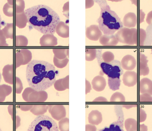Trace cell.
<instances>
[{"instance_id": "1", "label": "cell", "mask_w": 152, "mask_h": 131, "mask_svg": "<svg viewBox=\"0 0 152 131\" xmlns=\"http://www.w3.org/2000/svg\"><path fill=\"white\" fill-rule=\"evenodd\" d=\"M56 75L54 66L47 62L34 60L27 66V80L30 88L36 91H45L52 86Z\"/></svg>"}, {"instance_id": "2", "label": "cell", "mask_w": 152, "mask_h": 131, "mask_svg": "<svg viewBox=\"0 0 152 131\" xmlns=\"http://www.w3.org/2000/svg\"><path fill=\"white\" fill-rule=\"evenodd\" d=\"M25 13L29 24L44 35H53L56 26L61 21L58 15L53 10L43 4L28 8Z\"/></svg>"}, {"instance_id": "3", "label": "cell", "mask_w": 152, "mask_h": 131, "mask_svg": "<svg viewBox=\"0 0 152 131\" xmlns=\"http://www.w3.org/2000/svg\"><path fill=\"white\" fill-rule=\"evenodd\" d=\"M101 8L100 16L97 22L100 30L105 35H113L123 28V24L117 13L112 10L104 0L95 1Z\"/></svg>"}, {"instance_id": "4", "label": "cell", "mask_w": 152, "mask_h": 131, "mask_svg": "<svg viewBox=\"0 0 152 131\" xmlns=\"http://www.w3.org/2000/svg\"><path fill=\"white\" fill-rule=\"evenodd\" d=\"M96 57L98 64L102 71L108 76V85L112 90L119 89L121 85L120 76L123 74V70L121 63L118 60H113L109 63L104 62L102 60V50H96Z\"/></svg>"}, {"instance_id": "5", "label": "cell", "mask_w": 152, "mask_h": 131, "mask_svg": "<svg viewBox=\"0 0 152 131\" xmlns=\"http://www.w3.org/2000/svg\"><path fill=\"white\" fill-rule=\"evenodd\" d=\"M27 131H59L57 124L46 115L37 116L29 125Z\"/></svg>"}, {"instance_id": "6", "label": "cell", "mask_w": 152, "mask_h": 131, "mask_svg": "<svg viewBox=\"0 0 152 131\" xmlns=\"http://www.w3.org/2000/svg\"><path fill=\"white\" fill-rule=\"evenodd\" d=\"M118 42L128 45L137 44V31L136 29L123 28L115 35Z\"/></svg>"}, {"instance_id": "7", "label": "cell", "mask_w": 152, "mask_h": 131, "mask_svg": "<svg viewBox=\"0 0 152 131\" xmlns=\"http://www.w3.org/2000/svg\"><path fill=\"white\" fill-rule=\"evenodd\" d=\"M48 110L53 118L58 121L66 117V112L63 105H48Z\"/></svg>"}, {"instance_id": "8", "label": "cell", "mask_w": 152, "mask_h": 131, "mask_svg": "<svg viewBox=\"0 0 152 131\" xmlns=\"http://www.w3.org/2000/svg\"><path fill=\"white\" fill-rule=\"evenodd\" d=\"M86 36L89 40L96 41L102 36V32L97 25H91L86 29Z\"/></svg>"}, {"instance_id": "9", "label": "cell", "mask_w": 152, "mask_h": 131, "mask_svg": "<svg viewBox=\"0 0 152 131\" xmlns=\"http://www.w3.org/2000/svg\"><path fill=\"white\" fill-rule=\"evenodd\" d=\"M124 84L128 87H131L135 85L137 82V74L134 71H128L123 76Z\"/></svg>"}, {"instance_id": "10", "label": "cell", "mask_w": 152, "mask_h": 131, "mask_svg": "<svg viewBox=\"0 0 152 131\" xmlns=\"http://www.w3.org/2000/svg\"><path fill=\"white\" fill-rule=\"evenodd\" d=\"M136 65V60L132 55L124 56L121 61V67L127 71H132L134 69Z\"/></svg>"}, {"instance_id": "11", "label": "cell", "mask_w": 152, "mask_h": 131, "mask_svg": "<svg viewBox=\"0 0 152 131\" xmlns=\"http://www.w3.org/2000/svg\"><path fill=\"white\" fill-rule=\"evenodd\" d=\"M40 43L42 46H54L58 44V39L53 35H44L40 38Z\"/></svg>"}, {"instance_id": "12", "label": "cell", "mask_w": 152, "mask_h": 131, "mask_svg": "<svg viewBox=\"0 0 152 131\" xmlns=\"http://www.w3.org/2000/svg\"><path fill=\"white\" fill-rule=\"evenodd\" d=\"M92 85L93 89L96 91H102L105 89L106 86V80L101 75L96 76L93 79L92 81Z\"/></svg>"}, {"instance_id": "13", "label": "cell", "mask_w": 152, "mask_h": 131, "mask_svg": "<svg viewBox=\"0 0 152 131\" xmlns=\"http://www.w3.org/2000/svg\"><path fill=\"white\" fill-rule=\"evenodd\" d=\"M99 42L104 46H114L117 45L118 41L114 35H102L99 39Z\"/></svg>"}, {"instance_id": "14", "label": "cell", "mask_w": 152, "mask_h": 131, "mask_svg": "<svg viewBox=\"0 0 152 131\" xmlns=\"http://www.w3.org/2000/svg\"><path fill=\"white\" fill-rule=\"evenodd\" d=\"M140 91L142 94L152 96V81L148 78L142 79L140 82Z\"/></svg>"}, {"instance_id": "15", "label": "cell", "mask_w": 152, "mask_h": 131, "mask_svg": "<svg viewBox=\"0 0 152 131\" xmlns=\"http://www.w3.org/2000/svg\"><path fill=\"white\" fill-rule=\"evenodd\" d=\"M88 122L94 125H98L102 121V116L98 110H93L88 115Z\"/></svg>"}, {"instance_id": "16", "label": "cell", "mask_w": 152, "mask_h": 131, "mask_svg": "<svg viewBox=\"0 0 152 131\" xmlns=\"http://www.w3.org/2000/svg\"><path fill=\"white\" fill-rule=\"evenodd\" d=\"M137 23L136 15L133 13H127L123 19V25L128 28L134 27Z\"/></svg>"}, {"instance_id": "17", "label": "cell", "mask_w": 152, "mask_h": 131, "mask_svg": "<svg viewBox=\"0 0 152 131\" xmlns=\"http://www.w3.org/2000/svg\"><path fill=\"white\" fill-rule=\"evenodd\" d=\"M55 32L63 38L69 37V26L63 21H60L57 25Z\"/></svg>"}, {"instance_id": "18", "label": "cell", "mask_w": 152, "mask_h": 131, "mask_svg": "<svg viewBox=\"0 0 152 131\" xmlns=\"http://www.w3.org/2000/svg\"><path fill=\"white\" fill-rule=\"evenodd\" d=\"M54 87L58 91H63L69 89V75L63 79L56 80L54 84Z\"/></svg>"}, {"instance_id": "19", "label": "cell", "mask_w": 152, "mask_h": 131, "mask_svg": "<svg viewBox=\"0 0 152 131\" xmlns=\"http://www.w3.org/2000/svg\"><path fill=\"white\" fill-rule=\"evenodd\" d=\"M148 60H147V57L144 54H140V62H139V71L140 74L141 75H148L149 74L150 70L147 65Z\"/></svg>"}, {"instance_id": "20", "label": "cell", "mask_w": 152, "mask_h": 131, "mask_svg": "<svg viewBox=\"0 0 152 131\" xmlns=\"http://www.w3.org/2000/svg\"><path fill=\"white\" fill-rule=\"evenodd\" d=\"M99 131H124L123 130V117L122 116L119 117L118 120L111 124L109 128H104Z\"/></svg>"}, {"instance_id": "21", "label": "cell", "mask_w": 152, "mask_h": 131, "mask_svg": "<svg viewBox=\"0 0 152 131\" xmlns=\"http://www.w3.org/2000/svg\"><path fill=\"white\" fill-rule=\"evenodd\" d=\"M32 101L35 102H45L48 98V94L45 91H34L32 93Z\"/></svg>"}, {"instance_id": "22", "label": "cell", "mask_w": 152, "mask_h": 131, "mask_svg": "<svg viewBox=\"0 0 152 131\" xmlns=\"http://www.w3.org/2000/svg\"><path fill=\"white\" fill-rule=\"evenodd\" d=\"M27 22H28V20L25 12L16 14V24L18 27L20 29L24 28L26 26Z\"/></svg>"}, {"instance_id": "23", "label": "cell", "mask_w": 152, "mask_h": 131, "mask_svg": "<svg viewBox=\"0 0 152 131\" xmlns=\"http://www.w3.org/2000/svg\"><path fill=\"white\" fill-rule=\"evenodd\" d=\"M3 76L6 82H8L9 79V83H12V74H13V65H7L3 69Z\"/></svg>"}, {"instance_id": "24", "label": "cell", "mask_w": 152, "mask_h": 131, "mask_svg": "<svg viewBox=\"0 0 152 131\" xmlns=\"http://www.w3.org/2000/svg\"><path fill=\"white\" fill-rule=\"evenodd\" d=\"M125 125L127 131H137V123L136 121L134 119L126 120Z\"/></svg>"}, {"instance_id": "25", "label": "cell", "mask_w": 152, "mask_h": 131, "mask_svg": "<svg viewBox=\"0 0 152 131\" xmlns=\"http://www.w3.org/2000/svg\"><path fill=\"white\" fill-rule=\"evenodd\" d=\"M3 33L6 38L13 39V24L8 23L2 29Z\"/></svg>"}, {"instance_id": "26", "label": "cell", "mask_w": 152, "mask_h": 131, "mask_svg": "<svg viewBox=\"0 0 152 131\" xmlns=\"http://www.w3.org/2000/svg\"><path fill=\"white\" fill-rule=\"evenodd\" d=\"M54 56L59 60H64L67 58V50L66 49H53Z\"/></svg>"}, {"instance_id": "27", "label": "cell", "mask_w": 152, "mask_h": 131, "mask_svg": "<svg viewBox=\"0 0 152 131\" xmlns=\"http://www.w3.org/2000/svg\"><path fill=\"white\" fill-rule=\"evenodd\" d=\"M96 50L95 49H86V60L92 61L96 57Z\"/></svg>"}, {"instance_id": "28", "label": "cell", "mask_w": 152, "mask_h": 131, "mask_svg": "<svg viewBox=\"0 0 152 131\" xmlns=\"http://www.w3.org/2000/svg\"><path fill=\"white\" fill-rule=\"evenodd\" d=\"M59 129L60 131H69V119L63 118L59 122Z\"/></svg>"}, {"instance_id": "29", "label": "cell", "mask_w": 152, "mask_h": 131, "mask_svg": "<svg viewBox=\"0 0 152 131\" xmlns=\"http://www.w3.org/2000/svg\"><path fill=\"white\" fill-rule=\"evenodd\" d=\"M34 107V114L36 115H43L47 112L48 109V105H35Z\"/></svg>"}, {"instance_id": "30", "label": "cell", "mask_w": 152, "mask_h": 131, "mask_svg": "<svg viewBox=\"0 0 152 131\" xmlns=\"http://www.w3.org/2000/svg\"><path fill=\"white\" fill-rule=\"evenodd\" d=\"M69 59L68 58H66L64 60H59L54 56L53 58V63L56 67L58 68H63L66 67L68 63Z\"/></svg>"}, {"instance_id": "31", "label": "cell", "mask_w": 152, "mask_h": 131, "mask_svg": "<svg viewBox=\"0 0 152 131\" xmlns=\"http://www.w3.org/2000/svg\"><path fill=\"white\" fill-rule=\"evenodd\" d=\"M20 52L23 54L24 58V65L28 64L31 61L32 58V53L31 52L27 49H22Z\"/></svg>"}, {"instance_id": "32", "label": "cell", "mask_w": 152, "mask_h": 131, "mask_svg": "<svg viewBox=\"0 0 152 131\" xmlns=\"http://www.w3.org/2000/svg\"><path fill=\"white\" fill-rule=\"evenodd\" d=\"M28 40L26 37L22 35L17 36L16 37V46H27Z\"/></svg>"}, {"instance_id": "33", "label": "cell", "mask_w": 152, "mask_h": 131, "mask_svg": "<svg viewBox=\"0 0 152 131\" xmlns=\"http://www.w3.org/2000/svg\"><path fill=\"white\" fill-rule=\"evenodd\" d=\"M102 60L104 62L109 63L114 60V55L110 52H106L102 54Z\"/></svg>"}, {"instance_id": "34", "label": "cell", "mask_w": 152, "mask_h": 131, "mask_svg": "<svg viewBox=\"0 0 152 131\" xmlns=\"http://www.w3.org/2000/svg\"><path fill=\"white\" fill-rule=\"evenodd\" d=\"M110 101L111 102H125L126 101L125 97L120 92H115L112 96Z\"/></svg>"}, {"instance_id": "35", "label": "cell", "mask_w": 152, "mask_h": 131, "mask_svg": "<svg viewBox=\"0 0 152 131\" xmlns=\"http://www.w3.org/2000/svg\"><path fill=\"white\" fill-rule=\"evenodd\" d=\"M13 8L12 5H10L6 3L3 8V11L4 14L8 17H12L13 16Z\"/></svg>"}, {"instance_id": "36", "label": "cell", "mask_w": 152, "mask_h": 131, "mask_svg": "<svg viewBox=\"0 0 152 131\" xmlns=\"http://www.w3.org/2000/svg\"><path fill=\"white\" fill-rule=\"evenodd\" d=\"M16 14H20L24 12L25 7V2L24 1H16Z\"/></svg>"}, {"instance_id": "37", "label": "cell", "mask_w": 152, "mask_h": 131, "mask_svg": "<svg viewBox=\"0 0 152 131\" xmlns=\"http://www.w3.org/2000/svg\"><path fill=\"white\" fill-rule=\"evenodd\" d=\"M16 68H18L20 65H24V58L23 54L20 52H18L16 54Z\"/></svg>"}, {"instance_id": "38", "label": "cell", "mask_w": 152, "mask_h": 131, "mask_svg": "<svg viewBox=\"0 0 152 131\" xmlns=\"http://www.w3.org/2000/svg\"><path fill=\"white\" fill-rule=\"evenodd\" d=\"M8 46L6 42V38L3 33L2 30H0V46Z\"/></svg>"}, {"instance_id": "39", "label": "cell", "mask_w": 152, "mask_h": 131, "mask_svg": "<svg viewBox=\"0 0 152 131\" xmlns=\"http://www.w3.org/2000/svg\"><path fill=\"white\" fill-rule=\"evenodd\" d=\"M146 38V32L144 29H140V45L143 46L145 40Z\"/></svg>"}, {"instance_id": "40", "label": "cell", "mask_w": 152, "mask_h": 131, "mask_svg": "<svg viewBox=\"0 0 152 131\" xmlns=\"http://www.w3.org/2000/svg\"><path fill=\"white\" fill-rule=\"evenodd\" d=\"M141 101H152V97L149 94H143L140 96Z\"/></svg>"}, {"instance_id": "41", "label": "cell", "mask_w": 152, "mask_h": 131, "mask_svg": "<svg viewBox=\"0 0 152 131\" xmlns=\"http://www.w3.org/2000/svg\"><path fill=\"white\" fill-rule=\"evenodd\" d=\"M63 12L64 15L67 18H69V2L65 4L63 7Z\"/></svg>"}, {"instance_id": "42", "label": "cell", "mask_w": 152, "mask_h": 131, "mask_svg": "<svg viewBox=\"0 0 152 131\" xmlns=\"http://www.w3.org/2000/svg\"><path fill=\"white\" fill-rule=\"evenodd\" d=\"M86 131H96V128L95 125L92 124H86Z\"/></svg>"}, {"instance_id": "43", "label": "cell", "mask_w": 152, "mask_h": 131, "mask_svg": "<svg viewBox=\"0 0 152 131\" xmlns=\"http://www.w3.org/2000/svg\"><path fill=\"white\" fill-rule=\"evenodd\" d=\"M92 89L91 88V85L90 84V82L86 80V94H87L89 93L91 91Z\"/></svg>"}, {"instance_id": "44", "label": "cell", "mask_w": 152, "mask_h": 131, "mask_svg": "<svg viewBox=\"0 0 152 131\" xmlns=\"http://www.w3.org/2000/svg\"><path fill=\"white\" fill-rule=\"evenodd\" d=\"M146 21L149 25L152 24V11L148 13L146 18Z\"/></svg>"}, {"instance_id": "45", "label": "cell", "mask_w": 152, "mask_h": 131, "mask_svg": "<svg viewBox=\"0 0 152 131\" xmlns=\"http://www.w3.org/2000/svg\"><path fill=\"white\" fill-rule=\"evenodd\" d=\"M86 9L91 8L94 5V1H86Z\"/></svg>"}, {"instance_id": "46", "label": "cell", "mask_w": 152, "mask_h": 131, "mask_svg": "<svg viewBox=\"0 0 152 131\" xmlns=\"http://www.w3.org/2000/svg\"><path fill=\"white\" fill-rule=\"evenodd\" d=\"M94 102H107L108 101L107 99L103 97H99L96 98L95 99L93 100Z\"/></svg>"}, {"instance_id": "47", "label": "cell", "mask_w": 152, "mask_h": 131, "mask_svg": "<svg viewBox=\"0 0 152 131\" xmlns=\"http://www.w3.org/2000/svg\"><path fill=\"white\" fill-rule=\"evenodd\" d=\"M3 23L1 17V15H0V30H1Z\"/></svg>"}, {"instance_id": "48", "label": "cell", "mask_w": 152, "mask_h": 131, "mask_svg": "<svg viewBox=\"0 0 152 131\" xmlns=\"http://www.w3.org/2000/svg\"><path fill=\"white\" fill-rule=\"evenodd\" d=\"M13 1H8V3L11 5H12Z\"/></svg>"}, {"instance_id": "49", "label": "cell", "mask_w": 152, "mask_h": 131, "mask_svg": "<svg viewBox=\"0 0 152 131\" xmlns=\"http://www.w3.org/2000/svg\"><path fill=\"white\" fill-rule=\"evenodd\" d=\"M67 56L69 57V49H67Z\"/></svg>"}, {"instance_id": "50", "label": "cell", "mask_w": 152, "mask_h": 131, "mask_svg": "<svg viewBox=\"0 0 152 131\" xmlns=\"http://www.w3.org/2000/svg\"><path fill=\"white\" fill-rule=\"evenodd\" d=\"M1 73H0V83H1Z\"/></svg>"}, {"instance_id": "51", "label": "cell", "mask_w": 152, "mask_h": 131, "mask_svg": "<svg viewBox=\"0 0 152 131\" xmlns=\"http://www.w3.org/2000/svg\"><path fill=\"white\" fill-rule=\"evenodd\" d=\"M0 131H2L1 130V128H0Z\"/></svg>"}, {"instance_id": "52", "label": "cell", "mask_w": 152, "mask_h": 131, "mask_svg": "<svg viewBox=\"0 0 152 131\" xmlns=\"http://www.w3.org/2000/svg\"><path fill=\"white\" fill-rule=\"evenodd\" d=\"M152 53V49H151Z\"/></svg>"}]
</instances>
